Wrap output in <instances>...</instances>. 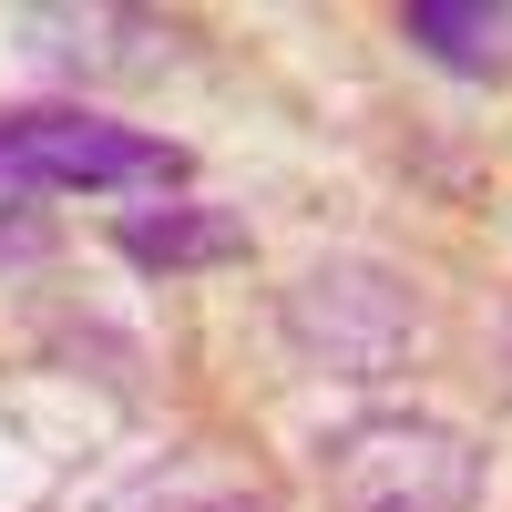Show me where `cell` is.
Returning <instances> with one entry per match:
<instances>
[{"mask_svg":"<svg viewBox=\"0 0 512 512\" xmlns=\"http://www.w3.org/2000/svg\"><path fill=\"white\" fill-rule=\"evenodd\" d=\"M318 472L338 512H472L492 461L461 420L431 410H359L318 441Z\"/></svg>","mask_w":512,"mask_h":512,"instance_id":"1","label":"cell"},{"mask_svg":"<svg viewBox=\"0 0 512 512\" xmlns=\"http://www.w3.org/2000/svg\"><path fill=\"white\" fill-rule=\"evenodd\" d=\"M277 328H287V349L318 379L379 390V379H400L420 359V328L431 318H420V287L400 267H379V256H328V267H308L277 297Z\"/></svg>","mask_w":512,"mask_h":512,"instance_id":"2","label":"cell"},{"mask_svg":"<svg viewBox=\"0 0 512 512\" xmlns=\"http://www.w3.org/2000/svg\"><path fill=\"white\" fill-rule=\"evenodd\" d=\"M0 164L31 175L41 195H175L195 164L185 144H154L134 123H103V113H0Z\"/></svg>","mask_w":512,"mask_h":512,"instance_id":"3","label":"cell"},{"mask_svg":"<svg viewBox=\"0 0 512 512\" xmlns=\"http://www.w3.org/2000/svg\"><path fill=\"white\" fill-rule=\"evenodd\" d=\"M21 52L52 62L72 82H154L164 62H175V21L154 11H21Z\"/></svg>","mask_w":512,"mask_h":512,"instance_id":"4","label":"cell"},{"mask_svg":"<svg viewBox=\"0 0 512 512\" xmlns=\"http://www.w3.org/2000/svg\"><path fill=\"white\" fill-rule=\"evenodd\" d=\"M400 31L461 82H502L512 72V0H410Z\"/></svg>","mask_w":512,"mask_h":512,"instance_id":"5","label":"cell"},{"mask_svg":"<svg viewBox=\"0 0 512 512\" xmlns=\"http://www.w3.org/2000/svg\"><path fill=\"white\" fill-rule=\"evenodd\" d=\"M113 246L134 267H226V256H246V226L216 216V205H134L113 226Z\"/></svg>","mask_w":512,"mask_h":512,"instance_id":"6","label":"cell"},{"mask_svg":"<svg viewBox=\"0 0 512 512\" xmlns=\"http://www.w3.org/2000/svg\"><path fill=\"white\" fill-rule=\"evenodd\" d=\"M31 256H52V195L0 164V267H31Z\"/></svg>","mask_w":512,"mask_h":512,"instance_id":"7","label":"cell"},{"mask_svg":"<svg viewBox=\"0 0 512 512\" xmlns=\"http://www.w3.org/2000/svg\"><path fill=\"white\" fill-rule=\"evenodd\" d=\"M502 390H512V318H502Z\"/></svg>","mask_w":512,"mask_h":512,"instance_id":"8","label":"cell"},{"mask_svg":"<svg viewBox=\"0 0 512 512\" xmlns=\"http://www.w3.org/2000/svg\"><path fill=\"white\" fill-rule=\"evenodd\" d=\"M216 512H267V502H216Z\"/></svg>","mask_w":512,"mask_h":512,"instance_id":"9","label":"cell"}]
</instances>
